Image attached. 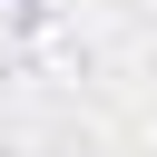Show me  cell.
I'll list each match as a JSON object with an SVG mask.
<instances>
[{"mask_svg": "<svg viewBox=\"0 0 157 157\" xmlns=\"http://www.w3.org/2000/svg\"><path fill=\"white\" fill-rule=\"evenodd\" d=\"M20 10H29V0H20Z\"/></svg>", "mask_w": 157, "mask_h": 157, "instance_id": "1", "label": "cell"}]
</instances>
